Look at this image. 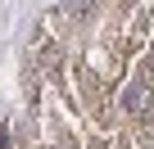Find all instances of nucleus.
Returning <instances> with one entry per match:
<instances>
[{
  "instance_id": "nucleus-1",
  "label": "nucleus",
  "mask_w": 154,
  "mask_h": 149,
  "mask_svg": "<svg viewBox=\"0 0 154 149\" xmlns=\"http://www.w3.org/2000/svg\"><path fill=\"white\" fill-rule=\"evenodd\" d=\"M118 113L131 122H149V72H136L118 91Z\"/></svg>"
},
{
  "instance_id": "nucleus-2",
  "label": "nucleus",
  "mask_w": 154,
  "mask_h": 149,
  "mask_svg": "<svg viewBox=\"0 0 154 149\" xmlns=\"http://www.w3.org/2000/svg\"><path fill=\"white\" fill-rule=\"evenodd\" d=\"M91 5H95V0H59V14H68V18H86Z\"/></svg>"
}]
</instances>
